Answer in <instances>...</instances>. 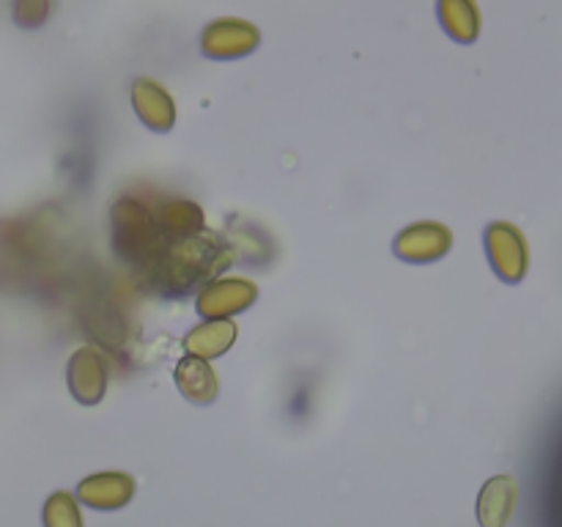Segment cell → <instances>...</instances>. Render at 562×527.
<instances>
[{"mask_svg": "<svg viewBox=\"0 0 562 527\" xmlns=\"http://www.w3.org/2000/svg\"><path fill=\"white\" fill-rule=\"evenodd\" d=\"M47 14H49V5L44 3V0H20V3L14 5V20L16 25L22 27L42 25V22L47 20Z\"/></svg>", "mask_w": 562, "mask_h": 527, "instance_id": "2e32d148", "label": "cell"}, {"mask_svg": "<svg viewBox=\"0 0 562 527\" xmlns=\"http://www.w3.org/2000/svg\"><path fill=\"white\" fill-rule=\"evenodd\" d=\"M135 497V478L130 472H97L77 483V500L88 508L119 511Z\"/></svg>", "mask_w": 562, "mask_h": 527, "instance_id": "ba28073f", "label": "cell"}, {"mask_svg": "<svg viewBox=\"0 0 562 527\" xmlns=\"http://www.w3.org/2000/svg\"><path fill=\"white\" fill-rule=\"evenodd\" d=\"M234 258L236 250L223 236L203 228L190 239L165 242L162 253L151 267V280L165 294L184 296L212 283L220 272L234 264Z\"/></svg>", "mask_w": 562, "mask_h": 527, "instance_id": "6da1fadb", "label": "cell"}, {"mask_svg": "<svg viewBox=\"0 0 562 527\" xmlns=\"http://www.w3.org/2000/svg\"><path fill=\"white\" fill-rule=\"evenodd\" d=\"M453 247V231L434 220L409 225L393 242V253L406 264H434Z\"/></svg>", "mask_w": 562, "mask_h": 527, "instance_id": "8992f818", "label": "cell"}, {"mask_svg": "<svg viewBox=\"0 0 562 527\" xmlns=\"http://www.w3.org/2000/svg\"><path fill=\"white\" fill-rule=\"evenodd\" d=\"M258 300V285L247 278H223L203 285L195 296V311L206 322L245 313Z\"/></svg>", "mask_w": 562, "mask_h": 527, "instance_id": "5b68a950", "label": "cell"}, {"mask_svg": "<svg viewBox=\"0 0 562 527\" xmlns=\"http://www.w3.org/2000/svg\"><path fill=\"white\" fill-rule=\"evenodd\" d=\"M258 44H261V31L252 22L234 20V16L209 22L201 33L203 55L214 60L245 58L252 49H258Z\"/></svg>", "mask_w": 562, "mask_h": 527, "instance_id": "277c9868", "label": "cell"}, {"mask_svg": "<svg viewBox=\"0 0 562 527\" xmlns=\"http://www.w3.org/2000/svg\"><path fill=\"white\" fill-rule=\"evenodd\" d=\"M66 382H69L71 395L80 404H99L108 393V362H104L102 351L93 349V346L77 349L66 366Z\"/></svg>", "mask_w": 562, "mask_h": 527, "instance_id": "52a82bcc", "label": "cell"}, {"mask_svg": "<svg viewBox=\"0 0 562 527\" xmlns=\"http://www.w3.org/2000/svg\"><path fill=\"white\" fill-rule=\"evenodd\" d=\"M157 220V228L162 234L165 242H181L198 236L206 228V217H203V209L195 201H187V198H170L154 214Z\"/></svg>", "mask_w": 562, "mask_h": 527, "instance_id": "8fae6325", "label": "cell"}, {"mask_svg": "<svg viewBox=\"0 0 562 527\" xmlns=\"http://www.w3.org/2000/svg\"><path fill=\"white\" fill-rule=\"evenodd\" d=\"M519 483L510 475H494L483 483L477 494V522L481 527H505L516 511Z\"/></svg>", "mask_w": 562, "mask_h": 527, "instance_id": "30bf717a", "label": "cell"}, {"mask_svg": "<svg viewBox=\"0 0 562 527\" xmlns=\"http://www.w3.org/2000/svg\"><path fill=\"white\" fill-rule=\"evenodd\" d=\"M173 379L179 393L184 395L187 401H192V404L206 406L212 404V401H217L220 379L206 360H198V357L190 355L181 357V360L176 362Z\"/></svg>", "mask_w": 562, "mask_h": 527, "instance_id": "7c38bea8", "label": "cell"}, {"mask_svg": "<svg viewBox=\"0 0 562 527\" xmlns=\"http://www.w3.org/2000/svg\"><path fill=\"white\" fill-rule=\"evenodd\" d=\"M236 335H239V327L231 318H214V322L195 324L184 335V351L190 357L209 362L214 357H223L236 344Z\"/></svg>", "mask_w": 562, "mask_h": 527, "instance_id": "4fadbf2b", "label": "cell"}, {"mask_svg": "<svg viewBox=\"0 0 562 527\" xmlns=\"http://www.w3.org/2000/svg\"><path fill=\"white\" fill-rule=\"evenodd\" d=\"M132 108L151 132H170L176 126V102L162 82L137 77L132 82Z\"/></svg>", "mask_w": 562, "mask_h": 527, "instance_id": "9c48e42d", "label": "cell"}, {"mask_svg": "<svg viewBox=\"0 0 562 527\" xmlns=\"http://www.w3.org/2000/svg\"><path fill=\"white\" fill-rule=\"evenodd\" d=\"M44 527H86L80 514V503L71 492L49 494L44 503Z\"/></svg>", "mask_w": 562, "mask_h": 527, "instance_id": "9a60e30c", "label": "cell"}, {"mask_svg": "<svg viewBox=\"0 0 562 527\" xmlns=\"http://www.w3.org/2000/svg\"><path fill=\"white\" fill-rule=\"evenodd\" d=\"M483 242H486L488 264H492L494 274L503 283L516 285L527 278V269H530V245H527V236L519 225L508 223V220L488 223Z\"/></svg>", "mask_w": 562, "mask_h": 527, "instance_id": "3957f363", "label": "cell"}, {"mask_svg": "<svg viewBox=\"0 0 562 527\" xmlns=\"http://www.w3.org/2000/svg\"><path fill=\"white\" fill-rule=\"evenodd\" d=\"M437 14L448 36L459 44H472L481 36V9L472 0H442Z\"/></svg>", "mask_w": 562, "mask_h": 527, "instance_id": "5bb4252c", "label": "cell"}, {"mask_svg": "<svg viewBox=\"0 0 562 527\" xmlns=\"http://www.w3.org/2000/svg\"><path fill=\"white\" fill-rule=\"evenodd\" d=\"M110 239H113L115 256L132 267L151 269L165 247L151 209L130 195L119 198L110 206Z\"/></svg>", "mask_w": 562, "mask_h": 527, "instance_id": "7a4b0ae2", "label": "cell"}]
</instances>
